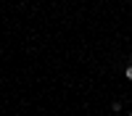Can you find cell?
<instances>
[{
	"mask_svg": "<svg viewBox=\"0 0 132 116\" xmlns=\"http://www.w3.org/2000/svg\"><path fill=\"white\" fill-rule=\"evenodd\" d=\"M124 77H127V79H132V63H129V66L124 69Z\"/></svg>",
	"mask_w": 132,
	"mask_h": 116,
	"instance_id": "obj_1",
	"label": "cell"
},
{
	"mask_svg": "<svg viewBox=\"0 0 132 116\" xmlns=\"http://www.w3.org/2000/svg\"><path fill=\"white\" fill-rule=\"evenodd\" d=\"M129 116H132V111H129Z\"/></svg>",
	"mask_w": 132,
	"mask_h": 116,
	"instance_id": "obj_2",
	"label": "cell"
}]
</instances>
